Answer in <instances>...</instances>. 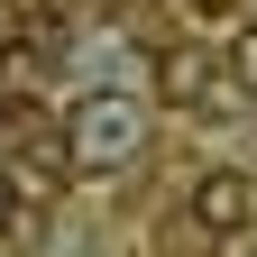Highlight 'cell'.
<instances>
[{
    "label": "cell",
    "instance_id": "obj_1",
    "mask_svg": "<svg viewBox=\"0 0 257 257\" xmlns=\"http://www.w3.org/2000/svg\"><path fill=\"white\" fill-rule=\"evenodd\" d=\"M147 147V110L128 101V92H92V101H74V119H64V156L92 175L128 166V156Z\"/></svg>",
    "mask_w": 257,
    "mask_h": 257
},
{
    "label": "cell",
    "instance_id": "obj_2",
    "mask_svg": "<svg viewBox=\"0 0 257 257\" xmlns=\"http://www.w3.org/2000/svg\"><path fill=\"white\" fill-rule=\"evenodd\" d=\"M193 220H202V230H239L248 220V184L239 175H202L193 184Z\"/></svg>",
    "mask_w": 257,
    "mask_h": 257
},
{
    "label": "cell",
    "instance_id": "obj_3",
    "mask_svg": "<svg viewBox=\"0 0 257 257\" xmlns=\"http://www.w3.org/2000/svg\"><path fill=\"white\" fill-rule=\"evenodd\" d=\"M230 74H248V83H257V37H239V46H230Z\"/></svg>",
    "mask_w": 257,
    "mask_h": 257
},
{
    "label": "cell",
    "instance_id": "obj_4",
    "mask_svg": "<svg viewBox=\"0 0 257 257\" xmlns=\"http://www.w3.org/2000/svg\"><path fill=\"white\" fill-rule=\"evenodd\" d=\"M10 211H19V184H10V166H0V230H10Z\"/></svg>",
    "mask_w": 257,
    "mask_h": 257
}]
</instances>
